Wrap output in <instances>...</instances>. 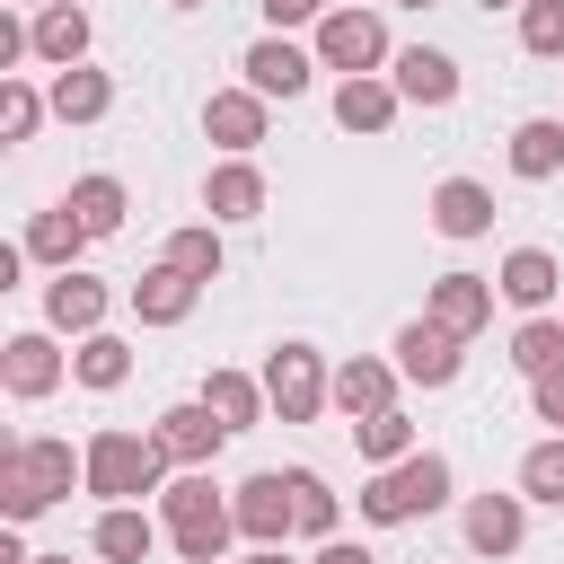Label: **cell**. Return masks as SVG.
<instances>
[{
	"label": "cell",
	"mask_w": 564,
	"mask_h": 564,
	"mask_svg": "<svg viewBox=\"0 0 564 564\" xmlns=\"http://www.w3.org/2000/svg\"><path fill=\"white\" fill-rule=\"evenodd\" d=\"M70 485H88V449H70V441H9L0 449V511L18 529L35 511H53Z\"/></svg>",
	"instance_id": "6da1fadb"
},
{
	"label": "cell",
	"mask_w": 564,
	"mask_h": 564,
	"mask_svg": "<svg viewBox=\"0 0 564 564\" xmlns=\"http://www.w3.org/2000/svg\"><path fill=\"white\" fill-rule=\"evenodd\" d=\"M159 520H167V546H176L185 564H220L229 538H238V511L212 494V467H176V476L159 485Z\"/></svg>",
	"instance_id": "7a4b0ae2"
},
{
	"label": "cell",
	"mask_w": 564,
	"mask_h": 564,
	"mask_svg": "<svg viewBox=\"0 0 564 564\" xmlns=\"http://www.w3.org/2000/svg\"><path fill=\"white\" fill-rule=\"evenodd\" d=\"M449 502V458L441 449H405L397 467H370V485L352 494V511L370 529H405V520H432Z\"/></svg>",
	"instance_id": "3957f363"
},
{
	"label": "cell",
	"mask_w": 564,
	"mask_h": 564,
	"mask_svg": "<svg viewBox=\"0 0 564 564\" xmlns=\"http://www.w3.org/2000/svg\"><path fill=\"white\" fill-rule=\"evenodd\" d=\"M167 467H176V458L159 449V432H123V423H115V432L88 441V494H97V502H141V494L167 485Z\"/></svg>",
	"instance_id": "277c9868"
},
{
	"label": "cell",
	"mask_w": 564,
	"mask_h": 564,
	"mask_svg": "<svg viewBox=\"0 0 564 564\" xmlns=\"http://www.w3.org/2000/svg\"><path fill=\"white\" fill-rule=\"evenodd\" d=\"M264 397H273L282 423H317V414L335 405L326 352H317V344H273V352H264Z\"/></svg>",
	"instance_id": "5b68a950"
},
{
	"label": "cell",
	"mask_w": 564,
	"mask_h": 564,
	"mask_svg": "<svg viewBox=\"0 0 564 564\" xmlns=\"http://www.w3.org/2000/svg\"><path fill=\"white\" fill-rule=\"evenodd\" d=\"M317 62L352 79V70H388V62H397V44H388L379 9H361V0H352V9H326V18H317Z\"/></svg>",
	"instance_id": "8992f818"
},
{
	"label": "cell",
	"mask_w": 564,
	"mask_h": 564,
	"mask_svg": "<svg viewBox=\"0 0 564 564\" xmlns=\"http://www.w3.org/2000/svg\"><path fill=\"white\" fill-rule=\"evenodd\" d=\"M264 123H273V97L264 88H212L203 97V141L220 150V159H256V141H264Z\"/></svg>",
	"instance_id": "52a82bcc"
},
{
	"label": "cell",
	"mask_w": 564,
	"mask_h": 564,
	"mask_svg": "<svg viewBox=\"0 0 564 564\" xmlns=\"http://www.w3.org/2000/svg\"><path fill=\"white\" fill-rule=\"evenodd\" d=\"M397 370H405L414 388H449V379L467 370V335H449L441 317H405V326H397Z\"/></svg>",
	"instance_id": "ba28073f"
},
{
	"label": "cell",
	"mask_w": 564,
	"mask_h": 564,
	"mask_svg": "<svg viewBox=\"0 0 564 564\" xmlns=\"http://www.w3.org/2000/svg\"><path fill=\"white\" fill-rule=\"evenodd\" d=\"M229 511H238V538H247V546H282V538L300 529V511H291V476H282V467L247 476V485L229 494Z\"/></svg>",
	"instance_id": "9c48e42d"
},
{
	"label": "cell",
	"mask_w": 564,
	"mask_h": 564,
	"mask_svg": "<svg viewBox=\"0 0 564 564\" xmlns=\"http://www.w3.org/2000/svg\"><path fill=\"white\" fill-rule=\"evenodd\" d=\"M0 379H9V397H53L62 379H70V361H62V344H53V326H26V335H9L0 344Z\"/></svg>",
	"instance_id": "30bf717a"
},
{
	"label": "cell",
	"mask_w": 564,
	"mask_h": 564,
	"mask_svg": "<svg viewBox=\"0 0 564 564\" xmlns=\"http://www.w3.org/2000/svg\"><path fill=\"white\" fill-rule=\"evenodd\" d=\"M238 70H247V88H264V97H300V88H308V70H326V62H317V44H291V35H256Z\"/></svg>",
	"instance_id": "8fae6325"
},
{
	"label": "cell",
	"mask_w": 564,
	"mask_h": 564,
	"mask_svg": "<svg viewBox=\"0 0 564 564\" xmlns=\"http://www.w3.org/2000/svg\"><path fill=\"white\" fill-rule=\"evenodd\" d=\"M106 300H115V291H106L97 273H79V264H70V273H53V282H44V326L79 344V335H97V326H106Z\"/></svg>",
	"instance_id": "7c38bea8"
},
{
	"label": "cell",
	"mask_w": 564,
	"mask_h": 564,
	"mask_svg": "<svg viewBox=\"0 0 564 564\" xmlns=\"http://www.w3.org/2000/svg\"><path fill=\"white\" fill-rule=\"evenodd\" d=\"M150 432H159V449H167L176 467H212V458H220V441H229V423H220V414H212L203 397H185V405H167V414H159Z\"/></svg>",
	"instance_id": "4fadbf2b"
},
{
	"label": "cell",
	"mask_w": 564,
	"mask_h": 564,
	"mask_svg": "<svg viewBox=\"0 0 564 564\" xmlns=\"http://www.w3.org/2000/svg\"><path fill=\"white\" fill-rule=\"evenodd\" d=\"M458 529H467L476 555H520V538H529V494H467Z\"/></svg>",
	"instance_id": "5bb4252c"
},
{
	"label": "cell",
	"mask_w": 564,
	"mask_h": 564,
	"mask_svg": "<svg viewBox=\"0 0 564 564\" xmlns=\"http://www.w3.org/2000/svg\"><path fill=\"white\" fill-rule=\"evenodd\" d=\"M397 106H405V97H397L388 70H352V79H335V123L361 132V141H379V132L397 123Z\"/></svg>",
	"instance_id": "9a60e30c"
},
{
	"label": "cell",
	"mask_w": 564,
	"mask_h": 564,
	"mask_svg": "<svg viewBox=\"0 0 564 564\" xmlns=\"http://www.w3.org/2000/svg\"><path fill=\"white\" fill-rule=\"evenodd\" d=\"M194 300H203V282H194L185 264H167V256H159L150 273H132V317H141V326H185Z\"/></svg>",
	"instance_id": "2e32d148"
},
{
	"label": "cell",
	"mask_w": 564,
	"mask_h": 564,
	"mask_svg": "<svg viewBox=\"0 0 564 564\" xmlns=\"http://www.w3.org/2000/svg\"><path fill=\"white\" fill-rule=\"evenodd\" d=\"M494 300H502V291H494L485 273H441V282L423 291V317H441L449 335H485V326H494Z\"/></svg>",
	"instance_id": "e0dca14e"
},
{
	"label": "cell",
	"mask_w": 564,
	"mask_h": 564,
	"mask_svg": "<svg viewBox=\"0 0 564 564\" xmlns=\"http://www.w3.org/2000/svg\"><path fill=\"white\" fill-rule=\"evenodd\" d=\"M494 291H502L520 317H538V308H555V291H564V264H555L546 247H511V256H502V273H494Z\"/></svg>",
	"instance_id": "ac0fdd59"
},
{
	"label": "cell",
	"mask_w": 564,
	"mask_h": 564,
	"mask_svg": "<svg viewBox=\"0 0 564 564\" xmlns=\"http://www.w3.org/2000/svg\"><path fill=\"white\" fill-rule=\"evenodd\" d=\"M432 229L458 238V247L485 238V229H494V185H476V176H441V185H432Z\"/></svg>",
	"instance_id": "d6986e66"
},
{
	"label": "cell",
	"mask_w": 564,
	"mask_h": 564,
	"mask_svg": "<svg viewBox=\"0 0 564 564\" xmlns=\"http://www.w3.org/2000/svg\"><path fill=\"white\" fill-rule=\"evenodd\" d=\"M159 529H167V520H150L141 502H106V511H97V529H88V546H97L106 564H150Z\"/></svg>",
	"instance_id": "ffe728a7"
},
{
	"label": "cell",
	"mask_w": 564,
	"mask_h": 564,
	"mask_svg": "<svg viewBox=\"0 0 564 564\" xmlns=\"http://www.w3.org/2000/svg\"><path fill=\"white\" fill-rule=\"evenodd\" d=\"M388 79H397L405 106H449V97H458V62L432 53V44H405V53L388 62Z\"/></svg>",
	"instance_id": "44dd1931"
},
{
	"label": "cell",
	"mask_w": 564,
	"mask_h": 564,
	"mask_svg": "<svg viewBox=\"0 0 564 564\" xmlns=\"http://www.w3.org/2000/svg\"><path fill=\"white\" fill-rule=\"evenodd\" d=\"M397 379H405L397 361H379V352H352V361L335 370V405H344L352 423H361V414H388V405H397Z\"/></svg>",
	"instance_id": "7402d4cb"
},
{
	"label": "cell",
	"mask_w": 564,
	"mask_h": 564,
	"mask_svg": "<svg viewBox=\"0 0 564 564\" xmlns=\"http://www.w3.org/2000/svg\"><path fill=\"white\" fill-rule=\"evenodd\" d=\"M203 212H212V220H256V212H264V167H256V159H220V167L203 176Z\"/></svg>",
	"instance_id": "603a6c76"
},
{
	"label": "cell",
	"mask_w": 564,
	"mask_h": 564,
	"mask_svg": "<svg viewBox=\"0 0 564 564\" xmlns=\"http://www.w3.org/2000/svg\"><path fill=\"white\" fill-rule=\"evenodd\" d=\"M18 247H26L35 264H53V273H70V264L88 256V220H79L70 203H53V212H35V220H26V238H18Z\"/></svg>",
	"instance_id": "cb8c5ba5"
},
{
	"label": "cell",
	"mask_w": 564,
	"mask_h": 564,
	"mask_svg": "<svg viewBox=\"0 0 564 564\" xmlns=\"http://www.w3.org/2000/svg\"><path fill=\"white\" fill-rule=\"evenodd\" d=\"M44 97H53V115H62V123H106V115H115V79H106V70H88V62L53 70V88H44Z\"/></svg>",
	"instance_id": "d4e9b609"
},
{
	"label": "cell",
	"mask_w": 564,
	"mask_h": 564,
	"mask_svg": "<svg viewBox=\"0 0 564 564\" xmlns=\"http://www.w3.org/2000/svg\"><path fill=\"white\" fill-rule=\"evenodd\" d=\"M511 176H520V185H546V176H564V123H555V115H529V123H511Z\"/></svg>",
	"instance_id": "484cf974"
},
{
	"label": "cell",
	"mask_w": 564,
	"mask_h": 564,
	"mask_svg": "<svg viewBox=\"0 0 564 564\" xmlns=\"http://www.w3.org/2000/svg\"><path fill=\"white\" fill-rule=\"evenodd\" d=\"M35 62H53V70L88 62V9H79V0H53V9H35Z\"/></svg>",
	"instance_id": "4316f807"
},
{
	"label": "cell",
	"mask_w": 564,
	"mask_h": 564,
	"mask_svg": "<svg viewBox=\"0 0 564 564\" xmlns=\"http://www.w3.org/2000/svg\"><path fill=\"white\" fill-rule=\"evenodd\" d=\"M62 203L88 220V238H115V229L132 220V194H123V176H106V167H97V176H70V194H62Z\"/></svg>",
	"instance_id": "83f0119b"
},
{
	"label": "cell",
	"mask_w": 564,
	"mask_h": 564,
	"mask_svg": "<svg viewBox=\"0 0 564 564\" xmlns=\"http://www.w3.org/2000/svg\"><path fill=\"white\" fill-rule=\"evenodd\" d=\"M70 379H79V388H97V397H115V388L132 379V344H123V335H106V326H97V335H79V344H70Z\"/></svg>",
	"instance_id": "f1b7e54d"
},
{
	"label": "cell",
	"mask_w": 564,
	"mask_h": 564,
	"mask_svg": "<svg viewBox=\"0 0 564 564\" xmlns=\"http://www.w3.org/2000/svg\"><path fill=\"white\" fill-rule=\"evenodd\" d=\"M203 405H212L229 432H247V423H264V414H273L264 379H247V370H203Z\"/></svg>",
	"instance_id": "f546056e"
},
{
	"label": "cell",
	"mask_w": 564,
	"mask_h": 564,
	"mask_svg": "<svg viewBox=\"0 0 564 564\" xmlns=\"http://www.w3.org/2000/svg\"><path fill=\"white\" fill-rule=\"evenodd\" d=\"M511 370H520V379L564 370V317H555V308H538V317H520V326H511Z\"/></svg>",
	"instance_id": "4dcf8cb0"
},
{
	"label": "cell",
	"mask_w": 564,
	"mask_h": 564,
	"mask_svg": "<svg viewBox=\"0 0 564 564\" xmlns=\"http://www.w3.org/2000/svg\"><path fill=\"white\" fill-rule=\"evenodd\" d=\"M352 449H361V467H397V458L423 449V441H414L405 405H388V414H361V423H352Z\"/></svg>",
	"instance_id": "1f68e13d"
},
{
	"label": "cell",
	"mask_w": 564,
	"mask_h": 564,
	"mask_svg": "<svg viewBox=\"0 0 564 564\" xmlns=\"http://www.w3.org/2000/svg\"><path fill=\"white\" fill-rule=\"evenodd\" d=\"M167 264H185L194 282H220V264H229V247H220V220H185L167 247H159Z\"/></svg>",
	"instance_id": "d6a6232c"
},
{
	"label": "cell",
	"mask_w": 564,
	"mask_h": 564,
	"mask_svg": "<svg viewBox=\"0 0 564 564\" xmlns=\"http://www.w3.org/2000/svg\"><path fill=\"white\" fill-rule=\"evenodd\" d=\"M291 511H300V538H317V546H326V538H335V520H344V502L326 494V476H317V467H291Z\"/></svg>",
	"instance_id": "836d02e7"
},
{
	"label": "cell",
	"mask_w": 564,
	"mask_h": 564,
	"mask_svg": "<svg viewBox=\"0 0 564 564\" xmlns=\"http://www.w3.org/2000/svg\"><path fill=\"white\" fill-rule=\"evenodd\" d=\"M520 494L546 502V511H564V432L529 441V458H520Z\"/></svg>",
	"instance_id": "e575fe53"
},
{
	"label": "cell",
	"mask_w": 564,
	"mask_h": 564,
	"mask_svg": "<svg viewBox=\"0 0 564 564\" xmlns=\"http://www.w3.org/2000/svg\"><path fill=\"white\" fill-rule=\"evenodd\" d=\"M44 115H53V97H35L26 79H0V141H9V150H26Z\"/></svg>",
	"instance_id": "d590c367"
},
{
	"label": "cell",
	"mask_w": 564,
	"mask_h": 564,
	"mask_svg": "<svg viewBox=\"0 0 564 564\" xmlns=\"http://www.w3.org/2000/svg\"><path fill=\"white\" fill-rule=\"evenodd\" d=\"M520 53L564 62V0H520Z\"/></svg>",
	"instance_id": "8d00e7d4"
},
{
	"label": "cell",
	"mask_w": 564,
	"mask_h": 564,
	"mask_svg": "<svg viewBox=\"0 0 564 564\" xmlns=\"http://www.w3.org/2000/svg\"><path fill=\"white\" fill-rule=\"evenodd\" d=\"M256 9H264V26H273V35H282V26H317V18H326V0H256Z\"/></svg>",
	"instance_id": "74e56055"
},
{
	"label": "cell",
	"mask_w": 564,
	"mask_h": 564,
	"mask_svg": "<svg viewBox=\"0 0 564 564\" xmlns=\"http://www.w3.org/2000/svg\"><path fill=\"white\" fill-rule=\"evenodd\" d=\"M529 405H538V423H546V432H564V370L529 379Z\"/></svg>",
	"instance_id": "f35d334b"
},
{
	"label": "cell",
	"mask_w": 564,
	"mask_h": 564,
	"mask_svg": "<svg viewBox=\"0 0 564 564\" xmlns=\"http://www.w3.org/2000/svg\"><path fill=\"white\" fill-rule=\"evenodd\" d=\"M308 564H379V555H370V546H361V538H326V546H317V555H308Z\"/></svg>",
	"instance_id": "ab89813d"
},
{
	"label": "cell",
	"mask_w": 564,
	"mask_h": 564,
	"mask_svg": "<svg viewBox=\"0 0 564 564\" xmlns=\"http://www.w3.org/2000/svg\"><path fill=\"white\" fill-rule=\"evenodd\" d=\"M256 564H291V555H282V546H256Z\"/></svg>",
	"instance_id": "60d3db41"
},
{
	"label": "cell",
	"mask_w": 564,
	"mask_h": 564,
	"mask_svg": "<svg viewBox=\"0 0 564 564\" xmlns=\"http://www.w3.org/2000/svg\"><path fill=\"white\" fill-rule=\"evenodd\" d=\"M35 564H70V555H35Z\"/></svg>",
	"instance_id": "b9f144b4"
},
{
	"label": "cell",
	"mask_w": 564,
	"mask_h": 564,
	"mask_svg": "<svg viewBox=\"0 0 564 564\" xmlns=\"http://www.w3.org/2000/svg\"><path fill=\"white\" fill-rule=\"evenodd\" d=\"M485 9H520V0H485Z\"/></svg>",
	"instance_id": "7bdbcfd3"
},
{
	"label": "cell",
	"mask_w": 564,
	"mask_h": 564,
	"mask_svg": "<svg viewBox=\"0 0 564 564\" xmlns=\"http://www.w3.org/2000/svg\"><path fill=\"white\" fill-rule=\"evenodd\" d=\"M167 9H203V0H167Z\"/></svg>",
	"instance_id": "ee69618b"
},
{
	"label": "cell",
	"mask_w": 564,
	"mask_h": 564,
	"mask_svg": "<svg viewBox=\"0 0 564 564\" xmlns=\"http://www.w3.org/2000/svg\"><path fill=\"white\" fill-rule=\"evenodd\" d=\"M397 9H432V0H397Z\"/></svg>",
	"instance_id": "f6af8a7d"
},
{
	"label": "cell",
	"mask_w": 564,
	"mask_h": 564,
	"mask_svg": "<svg viewBox=\"0 0 564 564\" xmlns=\"http://www.w3.org/2000/svg\"><path fill=\"white\" fill-rule=\"evenodd\" d=\"M220 564H229V555H220ZM238 564H256V555H238Z\"/></svg>",
	"instance_id": "bcb514c9"
},
{
	"label": "cell",
	"mask_w": 564,
	"mask_h": 564,
	"mask_svg": "<svg viewBox=\"0 0 564 564\" xmlns=\"http://www.w3.org/2000/svg\"><path fill=\"white\" fill-rule=\"evenodd\" d=\"M326 9H352V0H326Z\"/></svg>",
	"instance_id": "7dc6e473"
},
{
	"label": "cell",
	"mask_w": 564,
	"mask_h": 564,
	"mask_svg": "<svg viewBox=\"0 0 564 564\" xmlns=\"http://www.w3.org/2000/svg\"><path fill=\"white\" fill-rule=\"evenodd\" d=\"M18 9H26V0H18Z\"/></svg>",
	"instance_id": "c3c4849f"
}]
</instances>
